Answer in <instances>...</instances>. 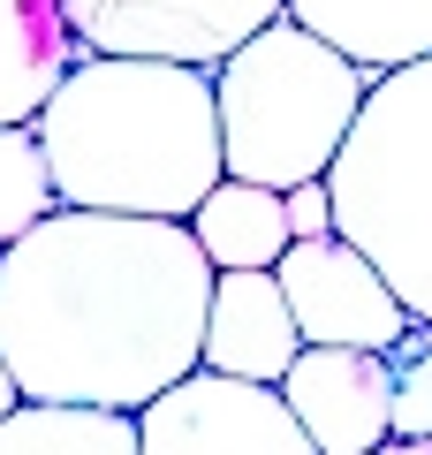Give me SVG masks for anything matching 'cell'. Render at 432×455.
<instances>
[{"mask_svg": "<svg viewBox=\"0 0 432 455\" xmlns=\"http://www.w3.org/2000/svg\"><path fill=\"white\" fill-rule=\"evenodd\" d=\"M212 266L182 220L53 205L0 243V364L23 403H92L137 418L197 372Z\"/></svg>", "mask_w": 432, "mask_h": 455, "instance_id": "6da1fadb", "label": "cell"}, {"mask_svg": "<svg viewBox=\"0 0 432 455\" xmlns=\"http://www.w3.org/2000/svg\"><path fill=\"white\" fill-rule=\"evenodd\" d=\"M61 205L190 220L197 197L228 175L212 68L84 53L61 92L31 114Z\"/></svg>", "mask_w": 432, "mask_h": 455, "instance_id": "7a4b0ae2", "label": "cell"}, {"mask_svg": "<svg viewBox=\"0 0 432 455\" xmlns=\"http://www.w3.org/2000/svg\"><path fill=\"white\" fill-rule=\"evenodd\" d=\"M372 92V68L311 38L304 23L273 16L228 61H212V107H220V160L236 182H319L349 145V122Z\"/></svg>", "mask_w": 432, "mask_h": 455, "instance_id": "3957f363", "label": "cell"}, {"mask_svg": "<svg viewBox=\"0 0 432 455\" xmlns=\"http://www.w3.org/2000/svg\"><path fill=\"white\" fill-rule=\"evenodd\" d=\"M326 190L334 235H349L402 296V311L432 326V53L372 76Z\"/></svg>", "mask_w": 432, "mask_h": 455, "instance_id": "277c9868", "label": "cell"}, {"mask_svg": "<svg viewBox=\"0 0 432 455\" xmlns=\"http://www.w3.org/2000/svg\"><path fill=\"white\" fill-rule=\"evenodd\" d=\"M137 455H319V448L288 418L281 387L197 364L137 410Z\"/></svg>", "mask_w": 432, "mask_h": 455, "instance_id": "5b68a950", "label": "cell"}, {"mask_svg": "<svg viewBox=\"0 0 432 455\" xmlns=\"http://www.w3.org/2000/svg\"><path fill=\"white\" fill-rule=\"evenodd\" d=\"M84 53H129V61H190L212 68L288 16V0H61Z\"/></svg>", "mask_w": 432, "mask_h": 455, "instance_id": "8992f818", "label": "cell"}, {"mask_svg": "<svg viewBox=\"0 0 432 455\" xmlns=\"http://www.w3.org/2000/svg\"><path fill=\"white\" fill-rule=\"evenodd\" d=\"M288 296V319L296 334L319 341V349H387V341L410 326L402 296L380 281V266L349 243V235H319V243H288L273 266Z\"/></svg>", "mask_w": 432, "mask_h": 455, "instance_id": "52a82bcc", "label": "cell"}, {"mask_svg": "<svg viewBox=\"0 0 432 455\" xmlns=\"http://www.w3.org/2000/svg\"><path fill=\"white\" fill-rule=\"evenodd\" d=\"M281 403L319 455H372L380 440H395L380 349H319V341H304L296 364L281 372Z\"/></svg>", "mask_w": 432, "mask_h": 455, "instance_id": "ba28073f", "label": "cell"}, {"mask_svg": "<svg viewBox=\"0 0 432 455\" xmlns=\"http://www.w3.org/2000/svg\"><path fill=\"white\" fill-rule=\"evenodd\" d=\"M304 334L288 319V296L273 274H212V304H205V341H197V364L228 379H258V387H281V372L296 364Z\"/></svg>", "mask_w": 432, "mask_h": 455, "instance_id": "9c48e42d", "label": "cell"}, {"mask_svg": "<svg viewBox=\"0 0 432 455\" xmlns=\"http://www.w3.org/2000/svg\"><path fill=\"white\" fill-rule=\"evenodd\" d=\"M288 23H304L372 76L432 53V0H288Z\"/></svg>", "mask_w": 432, "mask_h": 455, "instance_id": "30bf717a", "label": "cell"}, {"mask_svg": "<svg viewBox=\"0 0 432 455\" xmlns=\"http://www.w3.org/2000/svg\"><path fill=\"white\" fill-rule=\"evenodd\" d=\"M84 61L61 0H0V130L31 122Z\"/></svg>", "mask_w": 432, "mask_h": 455, "instance_id": "8fae6325", "label": "cell"}, {"mask_svg": "<svg viewBox=\"0 0 432 455\" xmlns=\"http://www.w3.org/2000/svg\"><path fill=\"white\" fill-rule=\"evenodd\" d=\"M182 228L197 235V251H205L212 274H273L281 251L296 243V235H288V212H281V190H266V182H236V175L212 182Z\"/></svg>", "mask_w": 432, "mask_h": 455, "instance_id": "7c38bea8", "label": "cell"}, {"mask_svg": "<svg viewBox=\"0 0 432 455\" xmlns=\"http://www.w3.org/2000/svg\"><path fill=\"white\" fill-rule=\"evenodd\" d=\"M0 455H137V418L92 403H16L0 418Z\"/></svg>", "mask_w": 432, "mask_h": 455, "instance_id": "4fadbf2b", "label": "cell"}, {"mask_svg": "<svg viewBox=\"0 0 432 455\" xmlns=\"http://www.w3.org/2000/svg\"><path fill=\"white\" fill-rule=\"evenodd\" d=\"M53 205H61V190H53V167H46L38 130L31 122H8V130H0V243H23Z\"/></svg>", "mask_w": 432, "mask_h": 455, "instance_id": "5bb4252c", "label": "cell"}, {"mask_svg": "<svg viewBox=\"0 0 432 455\" xmlns=\"http://www.w3.org/2000/svg\"><path fill=\"white\" fill-rule=\"evenodd\" d=\"M387 357V403H395V440H432V326L410 319Z\"/></svg>", "mask_w": 432, "mask_h": 455, "instance_id": "9a60e30c", "label": "cell"}, {"mask_svg": "<svg viewBox=\"0 0 432 455\" xmlns=\"http://www.w3.org/2000/svg\"><path fill=\"white\" fill-rule=\"evenodd\" d=\"M281 212H288V235L296 243H319V235H334V190L319 182H288L281 190Z\"/></svg>", "mask_w": 432, "mask_h": 455, "instance_id": "2e32d148", "label": "cell"}, {"mask_svg": "<svg viewBox=\"0 0 432 455\" xmlns=\"http://www.w3.org/2000/svg\"><path fill=\"white\" fill-rule=\"evenodd\" d=\"M372 455H432V440H380Z\"/></svg>", "mask_w": 432, "mask_h": 455, "instance_id": "e0dca14e", "label": "cell"}, {"mask_svg": "<svg viewBox=\"0 0 432 455\" xmlns=\"http://www.w3.org/2000/svg\"><path fill=\"white\" fill-rule=\"evenodd\" d=\"M16 403H23V395H16V379H8V364H0V418H8Z\"/></svg>", "mask_w": 432, "mask_h": 455, "instance_id": "ac0fdd59", "label": "cell"}]
</instances>
